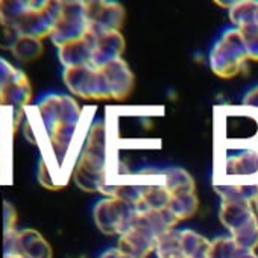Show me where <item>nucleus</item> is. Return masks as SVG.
<instances>
[{"label": "nucleus", "mask_w": 258, "mask_h": 258, "mask_svg": "<svg viewBox=\"0 0 258 258\" xmlns=\"http://www.w3.org/2000/svg\"><path fill=\"white\" fill-rule=\"evenodd\" d=\"M62 79L75 96L87 100H108L111 99V91L105 75L100 69L93 66H79L64 69Z\"/></svg>", "instance_id": "nucleus-4"}, {"label": "nucleus", "mask_w": 258, "mask_h": 258, "mask_svg": "<svg viewBox=\"0 0 258 258\" xmlns=\"http://www.w3.org/2000/svg\"><path fill=\"white\" fill-rule=\"evenodd\" d=\"M73 179L84 191H99L106 184V126L96 121L87 133L84 149L75 164Z\"/></svg>", "instance_id": "nucleus-1"}, {"label": "nucleus", "mask_w": 258, "mask_h": 258, "mask_svg": "<svg viewBox=\"0 0 258 258\" xmlns=\"http://www.w3.org/2000/svg\"><path fill=\"white\" fill-rule=\"evenodd\" d=\"M0 148H2V124H0Z\"/></svg>", "instance_id": "nucleus-34"}, {"label": "nucleus", "mask_w": 258, "mask_h": 258, "mask_svg": "<svg viewBox=\"0 0 258 258\" xmlns=\"http://www.w3.org/2000/svg\"><path fill=\"white\" fill-rule=\"evenodd\" d=\"M237 258H258V255L253 250H241V253Z\"/></svg>", "instance_id": "nucleus-31"}, {"label": "nucleus", "mask_w": 258, "mask_h": 258, "mask_svg": "<svg viewBox=\"0 0 258 258\" xmlns=\"http://www.w3.org/2000/svg\"><path fill=\"white\" fill-rule=\"evenodd\" d=\"M158 237L146 226L133 222L131 228L118 238V249L131 258H146L157 249Z\"/></svg>", "instance_id": "nucleus-10"}, {"label": "nucleus", "mask_w": 258, "mask_h": 258, "mask_svg": "<svg viewBox=\"0 0 258 258\" xmlns=\"http://www.w3.org/2000/svg\"><path fill=\"white\" fill-rule=\"evenodd\" d=\"M228 175H253L258 173V151H246L232 155L225 164Z\"/></svg>", "instance_id": "nucleus-17"}, {"label": "nucleus", "mask_w": 258, "mask_h": 258, "mask_svg": "<svg viewBox=\"0 0 258 258\" xmlns=\"http://www.w3.org/2000/svg\"><path fill=\"white\" fill-rule=\"evenodd\" d=\"M85 16L90 31L96 35L120 31L124 22V8L117 2H85Z\"/></svg>", "instance_id": "nucleus-8"}, {"label": "nucleus", "mask_w": 258, "mask_h": 258, "mask_svg": "<svg viewBox=\"0 0 258 258\" xmlns=\"http://www.w3.org/2000/svg\"><path fill=\"white\" fill-rule=\"evenodd\" d=\"M4 87H5V84L0 81V102H2V93H4Z\"/></svg>", "instance_id": "nucleus-33"}, {"label": "nucleus", "mask_w": 258, "mask_h": 258, "mask_svg": "<svg viewBox=\"0 0 258 258\" xmlns=\"http://www.w3.org/2000/svg\"><path fill=\"white\" fill-rule=\"evenodd\" d=\"M100 70L105 75V79L108 82L111 99L120 102V100H124L133 93L134 85H136V76L123 58H118L109 62Z\"/></svg>", "instance_id": "nucleus-11"}, {"label": "nucleus", "mask_w": 258, "mask_h": 258, "mask_svg": "<svg viewBox=\"0 0 258 258\" xmlns=\"http://www.w3.org/2000/svg\"><path fill=\"white\" fill-rule=\"evenodd\" d=\"M90 31L85 16V2H62V14L50 40L59 49L69 43L82 40Z\"/></svg>", "instance_id": "nucleus-7"}, {"label": "nucleus", "mask_w": 258, "mask_h": 258, "mask_svg": "<svg viewBox=\"0 0 258 258\" xmlns=\"http://www.w3.org/2000/svg\"><path fill=\"white\" fill-rule=\"evenodd\" d=\"M93 214L97 228L103 234L121 235L131 228L136 216L139 214V208L118 198H106L96 204Z\"/></svg>", "instance_id": "nucleus-5"}, {"label": "nucleus", "mask_w": 258, "mask_h": 258, "mask_svg": "<svg viewBox=\"0 0 258 258\" xmlns=\"http://www.w3.org/2000/svg\"><path fill=\"white\" fill-rule=\"evenodd\" d=\"M99 258H131V256H127V255L123 253L118 247H115V249H108V250H105Z\"/></svg>", "instance_id": "nucleus-30"}, {"label": "nucleus", "mask_w": 258, "mask_h": 258, "mask_svg": "<svg viewBox=\"0 0 258 258\" xmlns=\"http://www.w3.org/2000/svg\"><path fill=\"white\" fill-rule=\"evenodd\" d=\"M243 106L253 108L258 111V87H253L252 90L247 91V94L243 97Z\"/></svg>", "instance_id": "nucleus-29"}, {"label": "nucleus", "mask_w": 258, "mask_h": 258, "mask_svg": "<svg viewBox=\"0 0 258 258\" xmlns=\"http://www.w3.org/2000/svg\"><path fill=\"white\" fill-rule=\"evenodd\" d=\"M199 208V199L196 193H185V195H176L172 196L169 210L175 214V217L181 222L184 219H190L193 214H196Z\"/></svg>", "instance_id": "nucleus-23"}, {"label": "nucleus", "mask_w": 258, "mask_h": 258, "mask_svg": "<svg viewBox=\"0 0 258 258\" xmlns=\"http://www.w3.org/2000/svg\"><path fill=\"white\" fill-rule=\"evenodd\" d=\"M240 32L246 46L247 58L252 61H258V23L240 28Z\"/></svg>", "instance_id": "nucleus-26"}, {"label": "nucleus", "mask_w": 258, "mask_h": 258, "mask_svg": "<svg viewBox=\"0 0 258 258\" xmlns=\"http://www.w3.org/2000/svg\"><path fill=\"white\" fill-rule=\"evenodd\" d=\"M22 34L16 26L0 22V49H10L13 50L17 41L20 40Z\"/></svg>", "instance_id": "nucleus-27"}, {"label": "nucleus", "mask_w": 258, "mask_h": 258, "mask_svg": "<svg viewBox=\"0 0 258 258\" xmlns=\"http://www.w3.org/2000/svg\"><path fill=\"white\" fill-rule=\"evenodd\" d=\"M253 204H255V207H256V214H258V196H256V199H255Z\"/></svg>", "instance_id": "nucleus-35"}, {"label": "nucleus", "mask_w": 258, "mask_h": 258, "mask_svg": "<svg viewBox=\"0 0 258 258\" xmlns=\"http://www.w3.org/2000/svg\"><path fill=\"white\" fill-rule=\"evenodd\" d=\"M229 19L238 29L258 23V2H255V0L237 2L229 10Z\"/></svg>", "instance_id": "nucleus-19"}, {"label": "nucleus", "mask_w": 258, "mask_h": 258, "mask_svg": "<svg viewBox=\"0 0 258 258\" xmlns=\"http://www.w3.org/2000/svg\"><path fill=\"white\" fill-rule=\"evenodd\" d=\"M211 241H208L204 235L191 231L184 229L181 231V247L185 258H196V256H207Z\"/></svg>", "instance_id": "nucleus-18"}, {"label": "nucleus", "mask_w": 258, "mask_h": 258, "mask_svg": "<svg viewBox=\"0 0 258 258\" xmlns=\"http://www.w3.org/2000/svg\"><path fill=\"white\" fill-rule=\"evenodd\" d=\"M16 253L25 258H52V247L35 229H22L16 235Z\"/></svg>", "instance_id": "nucleus-14"}, {"label": "nucleus", "mask_w": 258, "mask_h": 258, "mask_svg": "<svg viewBox=\"0 0 258 258\" xmlns=\"http://www.w3.org/2000/svg\"><path fill=\"white\" fill-rule=\"evenodd\" d=\"M246 46L238 28H231L223 32L210 53V67L213 73L222 79L237 76L247 61Z\"/></svg>", "instance_id": "nucleus-3"}, {"label": "nucleus", "mask_w": 258, "mask_h": 258, "mask_svg": "<svg viewBox=\"0 0 258 258\" xmlns=\"http://www.w3.org/2000/svg\"><path fill=\"white\" fill-rule=\"evenodd\" d=\"M94 46H96V35L88 31V34L82 40L69 43L58 49L59 61L66 69L79 67V66H91Z\"/></svg>", "instance_id": "nucleus-13"}, {"label": "nucleus", "mask_w": 258, "mask_h": 258, "mask_svg": "<svg viewBox=\"0 0 258 258\" xmlns=\"http://www.w3.org/2000/svg\"><path fill=\"white\" fill-rule=\"evenodd\" d=\"M172 193L163 184H148L145 185L143 199L139 207V211H160L170 205Z\"/></svg>", "instance_id": "nucleus-15"}, {"label": "nucleus", "mask_w": 258, "mask_h": 258, "mask_svg": "<svg viewBox=\"0 0 258 258\" xmlns=\"http://www.w3.org/2000/svg\"><path fill=\"white\" fill-rule=\"evenodd\" d=\"M4 258H25V256L17 255V253H5V255H4Z\"/></svg>", "instance_id": "nucleus-32"}, {"label": "nucleus", "mask_w": 258, "mask_h": 258, "mask_svg": "<svg viewBox=\"0 0 258 258\" xmlns=\"http://www.w3.org/2000/svg\"><path fill=\"white\" fill-rule=\"evenodd\" d=\"M29 2H25V0H22V2H17V0L16 2H13V0H10V2L2 0L0 2V22L17 28L25 19V16L29 13Z\"/></svg>", "instance_id": "nucleus-24"}, {"label": "nucleus", "mask_w": 258, "mask_h": 258, "mask_svg": "<svg viewBox=\"0 0 258 258\" xmlns=\"http://www.w3.org/2000/svg\"><path fill=\"white\" fill-rule=\"evenodd\" d=\"M13 55L22 61V62H31L38 59L43 52H44V46L43 41L38 38H32V37H20V40L17 41V44L14 46V49L11 50Z\"/></svg>", "instance_id": "nucleus-20"}, {"label": "nucleus", "mask_w": 258, "mask_h": 258, "mask_svg": "<svg viewBox=\"0 0 258 258\" xmlns=\"http://www.w3.org/2000/svg\"><path fill=\"white\" fill-rule=\"evenodd\" d=\"M123 50H124V38L120 31H109L96 35V46L91 58V66L94 69H102L109 62L121 58Z\"/></svg>", "instance_id": "nucleus-12"}, {"label": "nucleus", "mask_w": 258, "mask_h": 258, "mask_svg": "<svg viewBox=\"0 0 258 258\" xmlns=\"http://www.w3.org/2000/svg\"><path fill=\"white\" fill-rule=\"evenodd\" d=\"M16 220H17V213H16V208L8 202L5 201L4 202V232H13V231H17L16 229Z\"/></svg>", "instance_id": "nucleus-28"}, {"label": "nucleus", "mask_w": 258, "mask_h": 258, "mask_svg": "<svg viewBox=\"0 0 258 258\" xmlns=\"http://www.w3.org/2000/svg\"><path fill=\"white\" fill-rule=\"evenodd\" d=\"M31 99H32V85L29 82V78L26 76L25 72L17 69L14 78L4 87L2 102H0V108L8 106L14 111V129L19 126Z\"/></svg>", "instance_id": "nucleus-9"}, {"label": "nucleus", "mask_w": 258, "mask_h": 258, "mask_svg": "<svg viewBox=\"0 0 258 258\" xmlns=\"http://www.w3.org/2000/svg\"><path fill=\"white\" fill-rule=\"evenodd\" d=\"M243 249L237 246L232 237H219L211 241L207 256L208 258H237Z\"/></svg>", "instance_id": "nucleus-25"}, {"label": "nucleus", "mask_w": 258, "mask_h": 258, "mask_svg": "<svg viewBox=\"0 0 258 258\" xmlns=\"http://www.w3.org/2000/svg\"><path fill=\"white\" fill-rule=\"evenodd\" d=\"M216 191L220 195L222 201H244L255 202L258 196V184L247 185H216Z\"/></svg>", "instance_id": "nucleus-21"}, {"label": "nucleus", "mask_w": 258, "mask_h": 258, "mask_svg": "<svg viewBox=\"0 0 258 258\" xmlns=\"http://www.w3.org/2000/svg\"><path fill=\"white\" fill-rule=\"evenodd\" d=\"M220 222L229 229L231 237L243 250H255L258 246V220L252 202L222 201Z\"/></svg>", "instance_id": "nucleus-2"}, {"label": "nucleus", "mask_w": 258, "mask_h": 258, "mask_svg": "<svg viewBox=\"0 0 258 258\" xmlns=\"http://www.w3.org/2000/svg\"><path fill=\"white\" fill-rule=\"evenodd\" d=\"M164 175V185L172 193V196L176 195H185V193H196V184L191 175L181 169V167H170L163 172Z\"/></svg>", "instance_id": "nucleus-16"}, {"label": "nucleus", "mask_w": 258, "mask_h": 258, "mask_svg": "<svg viewBox=\"0 0 258 258\" xmlns=\"http://www.w3.org/2000/svg\"><path fill=\"white\" fill-rule=\"evenodd\" d=\"M29 13L17 26L23 37H50L62 14V2H29Z\"/></svg>", "instance_id": "nucleus-6"}, {"label": "nucleus", "mask_w": 258, "mask_h": 258, "mask_svg": "<svg viewBox=\"0 0 258 258\" xmlns=\"http://www.w3.org/2000/svg\"><path fill=\"white\" fill-rule=\"evenodd\" d=\"M158 258H185L181 247V231H169L158 238L157 243Z\"/></svg>", "instance_id": "nucleus-22"}, {"label": "nucleus", "mask_w": 258, "mask_h": 258, "mask_svg": "<svg viewBox=\"0 0 258 258\" xmlns=\"http://www.w3.org/2000/svg\"><path fill=\"white\" fill-rule=\"evenodd\" d=\"M196 258H208V256H196Z\"/></svg>", "instance_id": "nucleus-36"}]
</instances>
